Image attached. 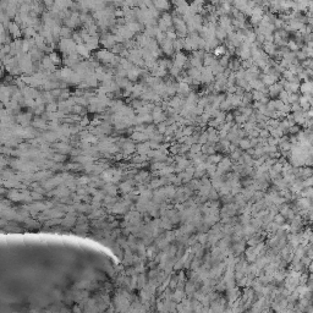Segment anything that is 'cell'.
Returning <instances> with one entry per match:
<instances>
[{"label":"cell","instance_id":"1","mask_svg":"<svg viewBox=\"0 0 313 313\" xmlns=\"http://www.w3.org/2000/svg\"><path fill=\"white\" fill-rule=\"evenodd\" d=\"M301 91L303 93H311V82H305L301 86Z\"/></svg>","mask_w":313,"mask_h":313},{"label":"cell","instance_id":"2","mask_svg":"<svg viewBox=\"0 0 313 313\" xmlns=\"http://www.w3.org/2000/svg\"><path fill=\"white\" fill-rule=\"evenodd\" d=\"M225 53V49L223 48V47H218L215 49V52H214V54L216 55V56H219V55H221V54H224Z\"/></svg>","mask_w":313,"mask_h":313},{"label":"cell","instance_id":"3","mask_svg":"<svg viewBox=\"0 0 313 313\" xmlns=\"http://www.w3.org/2000/svg\"><path fill=\"white\" fill-rule=\"evenodd\" d=\"M289 47H290V49H291V50H297V49H298L297 44H296L295 42H292V41H290V42H289Z\"/></svg>","mask_w":313,"mask_h":313}]
</instances>
